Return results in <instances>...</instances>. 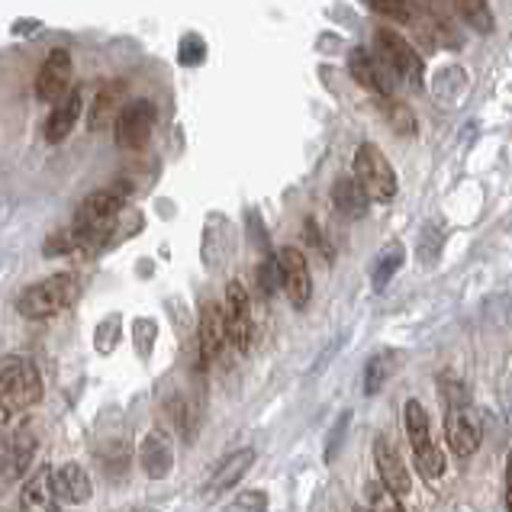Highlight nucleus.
Segmentation results:
<instances>
[{
  "instance_id": "nucleus-2",
  "label": "nucleus",
  "mask_w": 512,
  "mask_h": 512,
  "mask_svg": "<svg viewBox=\"0 0 512 512\" xmlns=\"http://www.w3.org/2000/svg\"><path fill=\"white\" fill-rule=\"evenodd\" d=\"M123 203H126V187L120 184L104 187L87 197L75 213V226H71V232L78 236V245H94L100 236H107L113 229V219L123 210Z\"/></svg>"
},
{
  "instance_id": "nucleus-35",
  "label": "nucleus",
  "mask_w": 512,
  "mask_h": 512,
  "mask_svg": "<svg viewBox=\"0 0 512 512\" xmlns=\"http://www.w3.org/2000/svg\"><path fill=\"white\" fill-rule=\"evenodd\" d=\"M306 239H310V242H313V245L319 248V252L326 255V258L332 255V248H329V245L323 242V232L316 229V223H313V219H306Z\"/></svg>"
},
{
  "instance_id": "nucleus-25",
  "label": "nucleus",
  "mask_w": 512,
  "mask_h": 512,
  "mask_svg": "<svg viewBox=\"0 0 512 512\" xmlns=\"http://www.w3.org/2000/svg\"><path fill=\"white\" fill-rule=\"evenodd\" d=\"M403 265V245H390L384 255L377 258V268H374V287L384 290L387 281L393 274H397V268Z\"/></svg>"
},
{
  "instance_id": "nucleus-34",
  "label": "nucleus",
  "mask_w": 512,
  "mask_h": 512,
  "mask_svg": "<svg viewBox=\"0 0 512 512\" xmlns=\"http://www.w3.org/2000/svg\"><path fill=\"white\" fill-rule=\"evenodd\" d=\"M181 62H184V65H197V62H203V39H197V36H187V39H184Z\"/></svg>"
},
{
  "instance_id": "nucleus-32",
  "label": "nucleus",
  "mask_w": 512,
  "mask_h": 512,
  "mask_svg": "<svg viewBox=\"0 0 512 512\" xmlns=\"http://www.w3.org/2000/svg\"><path fill=\"white\" fill-rule=\"evenodd\" d=\"M136 345H139V355H149L152 351V339H155V323L152 319H139L136 323Z\"/></svg>"
},
{
  "instance_id": "nucleus-27",
  "label": "nucleus",
  "mask_w": 512,
  "mask_h": 512,
  "mask_svg": "<svg viewBox=\"0 0 512 512\" xmlns=\"http://www.w3.org/2000/svg\"><path fill=\"white\" fill-rule=\"evenodd\" d=\"M371 10H377L380 17H390L397 23H409L413 20V0H364Z\"/></svg>"
},
{
  "instance_id": "nucleus-6",
  "label": "nucleus",
  "mask_w": 512,
  "mask_h": 512,
  "mask_svg": "<svg viewBox=\"0 0 512 512\" xmlns=\"http://www.w3.org/2000/svg\"><path fill=\"white\" fill-rule=\"evenodd\" d=\"M152 129H155V104L145 97H136L116 113L113 139L123 152H139L145 149V142L152 139Z\"/></svg>"
},
{
  "instance_id": "nucleus-17",
  "label": "nucleus",
  "mask_w": 512,
  "mask_h": 512,
  "mask_svg": "<svg viewBox=\"0 0 512 512\" xmlns=\"http://www.w3.org/2000/svg\"><path fill=\"white\" fill-rule=\"evenodd\" d=\"M139 461H142L145 477H152V480H165V477L171 474V467H174V451H171L168 435L152 432L149 438H145L142 448H139Z\"/></svg>"
},
{
  "instance_id": "nucleus-36",
  "label": "nucleus",
  "mask_w": 512,
  "mask_h": 512,
  "mask_svg": "<svg viewBox=\"0 0 512 512\" xmlns=\"http://www.w3.org/2000/svg\"><path fill=\"white\" fill-rule=\"evenodd\" d=\"M171 413H174V422H178V426H181V432H184V435H190V409H187V403H184V400H178V403L171 406Z\"/></svg>"
},
{
  "instance_id": "nucleus-16",
  "label": "nucleus",
  "mask_w": 512,
  "mask_h": 512,
  "mask_svg": "<svg viewBox=\"0 0 512 512\" xmlns=\"http://www.w3.org/2000/svg\"><path fill=\"white\" fill-rule=\"evenodd\" d=\"M20 509L23 512H58V496L52 487V467H36L20 490Z\"/></svg>"
},
{
  "instance_id": "nucleus-9",
  "label": "nucleus",
  "mask_w": 512,
  "mask_h": 512,
  "mask_svg": "<svg viewBox=\"0 0 512 512\" xmlns=\"http://www.w3.org/2000/svg\"><path fill=\"white\" fill-rule=\"evenodd\" d=\"M223 319H226V335L232 339V345L239 351H248V345H252V306H248V290L239 281H232L226 287Z\"/></svg>"
},
{
  "instance_id": "nucleus-29",
  "label": "nucleus",
  "mask_w": 512,
  "mask_h": 512,
  "mask_svg": "<svg viewBox=\"0 0 512 512\" xmlns=\"http://www.w3.org/2000/svg\"><path fill=\"white\" fill-rule=\"evenodd\" d=\"M265 509H268L265 490H248V493H239L223 512H265Z\"/></svg>"
},
{
  "instance_id": "nucleus-28",
  "label": "nucleus",
  "mask_w": 512,
  "mask_h": 512,
  "mask_svg": "<svg viewBox=\"0 0 512 512\" xmlns=\"http://www.w3.org/2000/svg\"><path fill=\"white\" fill-rule=\"evenodd\" d=\"M390 374V355H377L368 361V371H364V393L374 397V393L384 387V380Z\"/></svg>"
},
{
  "instance_id": "nucleus-39",
  "label": "nucleus",
  "mask_w": 512,
  "mask_h": 512,
  "mask_svg": "<svg viewBox=\"0 0 512 512\" xmlns=\"http://www.w3.org/2000/svg\"><path fill=\"white\" fill-rule=\"evenodd\" d=\"M0 477H4V445H0Z\"/></svg>"
},
{
  "instance_id": "nucleus-26",
  "label": "nucleus",
  "mask_w": 512,
  "mask_h": 512,
  "mask_svg": "<svg viewBox=\"0 0 512 512\" xmlns=\"http://www.w3.org/2000/svg\"><path fill=\"white\" fill-rule=\"evenodd\" d=\"M368 512H403V503L397 493H390L380 480L368 484Z\"/></svg>"
},
{
  "instance_id": "nucleus-7",
  "label": "nucleus",
  "mask_w": 512,
  "mask_h": 512,
  "mask_svg": "<svg viewBox=\"0 0 512 512\" xmlns=\"http://www.w3.org/2000/svg\"><path fill=\"white\" fill-rule=\"evenodd\" d=\"M445 438L448 448L464 461L471 458L480 448V419L471 406L464 403V397L458 400L455 393H448V416H445Z\"/></svg>"
},
{
  "instance_id": "nucleus-22",
  "label": "nucleus",
  "mask_w": 512,
  "mask_h": 512,
  "mask_svg": "<svg viewBox=\"0 0 512 512\" xmlns=\"http://www.w3.org/2000/svg\"><path fill=\"white\" fill-rule=\"evenodd\" d=\"M403 422H406V435H409V445H413V451L435 445L432 442V429H429V416H426V409H422L419 400H409L403 406Z\"/></svg>"
},
{
  "instance_id": "nucleus-21",
  "label": "nucleus",
  "mask_w": 512,
  "mask_h": 512,
  "mask_svg": "<svg viewBox=\"0 0 512 512\" xmlns=\"http://www.w3.org/2000/svg\"><path fill=\"white\" fill-rule=\"evenodd\" d=\"M332 203H335V210L348 219H358L368 213V194L358 187L355 178H339L332 184Z\"/></svg>"
},
{
  "instance_id": "nucleus-1",
  "label": "nucleus",
  "mask_w": 512,
  "mask_h": 512,
  "mask_svg": "<svg viewBox=\"0 0 512 512\" xmlns=\"http://www.w3.org/2000/svg\"><path fill=\"white\" fill-rule=\"evenodd\" d=\"M42 400V377L36 364L20 355L0 358V406L7 413L20 416L23 409L36 406Z\"/></svg>"
},
{
  "instance_id": "nucleus-37",
  "label": "nucleus",
  "mask_w": 512,
  "mask_h": 512,
  "mask_svg": "<svg viewBox=\"0 0 512 512\" xmlns=\"http://www.w3.org/2000/svg\"><path fill=\"white\" fill-rule=\"evenodd\" d=\"M13 419H17V416H13V413H7V409L0 406V438H4V432L10 429V422H13Z\"/></svg>"
},
{
  "instance_id": "nucleus-5",
  "label": "nucleus",
  "mask_w": 512,
  "mask_h": 512,
  "mask_svg": "<svg viewBox=\"0 0 512 512\" xmlns=\"http://www.w3.org/2000/svg\"><path fill=\"white\" fill-rule=\"evenodd\" d=\"M374 49H377V58L384 62V68L390 71V75H397L400 81H409L413 87L422 84V58L397 33V29L380 26L377 33H374Z\"/></svg>"
},
{
  "instance_id": "nucleus-41",
  "label": "nucleus",
  "mask_w": 512,
  "mask_h": 512,
  "mask_svg": "<svg viewBox=\"0 0 512 512\" xmlns=\"http://www.w3.org/2000/svg\"><path fill=\"white\" fill-rule=\"evenodd\" d=\"M355 512H368V509H355Z\"/></svg>"
},
{
  "instance_id": "nucleus-42",
  "label": "nucleus",
  "mask_w": 512,
  "mask_h": 512,
  "mask_svg": "<svg viewBox=\"0 0 512 512\" xmlns=\"http://www.w3.org/2000/svg\"><path fill=\"white\" fill-rule=\"evenodd\" d=\"M149 512H152V509H149Z\"/></svg>"
},
{
  "instance_id": "nucleus-18",
  "label": "nucleus",
  "mask_w": 512,
  "mask_h": 512,
  "mask_svg": "<svg viewBox=\"0 0 512 512\" xmlns=\"http://www.w3.org/2000/svg\"><path fill=\"white\" fill-rule=\"evenodd\" d=\"M120 97H123V84L120 81H104L97 87L94 104H91V116H87L91 133H100V129H107L116 120V113H120Z\"/></svg>"
},
{
  "instance_id": "nucleus-10",
  "label": "nucleus",
  "mask_w": 512,
  "mask_h": 512,
  "mask_svg": "<svg viewBox=\"0 0 512 512\" xmlns=\"http://www.w3.org/2000/svg\"><path fill=\"white\" fill-rule=\"evenodd\" d=\"M68 84H71V52L58 46L49 52V58L39 68L36 97L42 104H58V100L68 94Z\"/></svg>"
},
{
  "instance_id": "nucleus-13",
  "label": "nucleus",
  "mask_w": 512,
  "mask_h": 512,
  "mask_svg": "<svg viewBox=\"0 0 512 512\" xmlns=\"http://www.w3.org/2000/svg\"><path fill=\"white\" fill-rule=\"evenodd\" d=\"M374 464H377L380 484H384L390 493H397V496L409 493L413 480H409V471H406L403 458L397 455V448H393L387 438H377V442H374Z\"/></svg>"
},
{
  "instance_id": "nucleus-11",
  "label": "nucleus",
  "mask_w": 512,
  "mask_h": 512,
  "mask_svg": "<svg viewBox=\"0 0 512 512\" xmlns=\"http://www.w3.org/2000/svg\"><path fill=\"white\" fill-rule=\"evenodd\" d=\"M226 342H229V335H226L223 306L207 303V306H203V316H200V339H197V348H200V368H207L210 361H216L219 355H223Z\"/></svg>"
},
{
  "instance_id": "nucleus-24",
  "label": "nucleus",
  "mask_w": 512,
  "mask_h": 512,
  "mask_svg": "<svg viewBox=\"0 0 512 512\" xmlns=\"http://www.w3.org/2000/svg\"><path fill=\"white\" fill-rule=\"evenodd\" d=\"M416 455V467H419V474L429 480V484H435V480H442L445 474V455L438 451V445H429V448H422V451H413Z\"/></svg>"
},
{
  "instance_id": "nucleus-40",
  "label": "nucleus",
  "mask_w": 512,
  "mask_h": 512,
  "mask_svg": "<svg viewBox=\"0 0 512 512\" xmlns=\"http://www.w3.org/2000/svg\"><path fill=\"white\" fill-rule=\"evenodd\" d=\"M0 512H10V509H7V506H4V503H0Z\"/></svg>"
},
{
  "instance_id": "nucleus-31",
  "label": "nucleus",
  "mask_w": 512,
  "mask_h": 512,
  "mask_svg": "<svg viewBox=\"0 0 512 512\" xmlns=\"http://www.w3.org/2000/svg\"><path fill=\"white\" fill-rule=\"evenodd\" d=\"M384 113L390 116V123L397 126V133H413L416 129V120L409 116V110L403 104H393L390 97H384Z\"/></svg>"
},
{
  "instance_id": "nucleus-19",
  "label": "nucleus",
  "mask_w": 512,
  "mask_h": 512,
  "mask_svg": "<svg viewBox=\"0 0 512 512\" xmlns=\"http://www.w3.org/2000/svg\"><path fill=\"white\" fill-rule=\"evenodd\" d=\"M255 464V451L252 448H242V451H232V455L216 467V474L210 477V484H207V493H226L239 484V480L248 474V467Z\"/></svg>"
},
{
  "instance_id": "nucleus-4",
  "label": "nucleus",
  "mask_w": 512,
  "mask_h": 512,
  "mask_svg": "<svg viewBox=\"0 0 512 512\" xmlns=\"http://www.w3.org/2000/svg\"><path fill=\"white\" fill-rule=\"evenodd\" d=\"M71 300H75V277L52 274V277H46V281H39V284L23 290L20 300H17V310L26 319H49L55 313H62Z\"/></svg>"
},
{
  "instance_id": "nucleus-23",
  "label": "nucleus",
  "mask_w": 512,
  "mask_h": 512,
  "mask_svg": "<svg viewBox=\"0 0 512 512\" xmlns=\"http://www.w3.org/2000/svg\"><path fill=\"white\" fill-rule=\"evenodd\" d=\"M451 7L477 33H493V10L487 0H451Z\"/></svg>"
},
{
  "instance_id": "nucleus-8",
  "label": "nucleus",
  "mask_w": 512,
  "mask_h": 512,
  "mask_svg": "<svg viewBox=\"0 0 512 512\" xmlns=\"http://www.w3.org/2000/svg\"><path fill=\"white\" fill-rule=\"evenodd\" d=\"M277 274H281V287L287 300L297 306H306L313 297V277H310V265H306V255L300 248L287 245L277 252Z\"/></svg>"
},
{
  "instance_id": "nucleus-38",
  "label": "nucleus",
  "mask_w": 512,
  "mask_h": 512,
  "mask_svg": "<svg viewBox=\"0 0 512 512\" xmlns=\"http://www.w3.org/2000/svg\"><path fill=\"white\" fill-rule=\"evenodd\" d=\"M506 500H509V512H512V455H509V471H506Z\"/></svg>"
},
{
  "instance_id": "nucleus-20",
  "label": "nucleus",
  "mask_w": 512,
  "mask_h": 512,
  "mask_svg": "<svg viewBox=\"0 0 512 512\" xmlns=\"http://www.w3.org/2000/svg\"><path fill=\"white\" fill-rule=\"evenodd\" d=\"M33 455H36V438L33 432H17L4 442V477L7 480H17L29 471V464H33Z\"/></svg>"
},
{
  "instance_id": "nucleus-30",
  "label": "nucleus",
  "mask_w": 512,
  "mask_h": 512,
  "mask_svg": "<svg viewBox=\"0 0 512 512\" xmlns=\"http://www.w3.org/2000/svg\"><path fill=\"white\" fill-rule=\"evenodd\" d=\"M71 248H78V236L71 229H62V232H52V236L46 239V245H42V252L46 255H68Z\"/></svg>"
},
{
  "instance_id": "nucleus-3",
  "label": "nucleus",
  "mask_w": 512,
  "mask_h": 512,
  "mask_svg": "<svg viewBox=\"0 0 512 512\" xmlns=\"http://www.w3.org/2000/svg\"><path fill=\"white\" fill-rule=\"evenodd\" d=\"M355 181L368 194V200L387 203L397 197V171L387 162V155L374 142L358 145L355 152Z\"/></svg>"
},
{
  "instance_id": "nucleus-14",
  "label": "nucleus",
  "mask_w": 512,
  "mask_h": 512,
  "mask_svg": "<svg viewBox=\"0 0 512 512\" xmlns=\"http://www.w3.org/2000/svg\"><path fill=\"white\" fill-rule=\"evenodd\" d=\"M52 487H55V496L58 503H68V506H81L91 500V477L81 464L68 461L62 467H55L52 471Z\"/></svg>"
},
{
  "instance_id": "nucleus-33",
  "label": "nucleus",
  "mask_w": 512,
  "mask_h": 512,
  "mask_svg": "<svg viewBox=\"0 0 512 512\" xmlns=\"http://www.w3.org/2000/svg\"><path fill=\"white\" fill-rule=\"evenodd\" d=\"M258 277H261V287H265V294H271V290L281 287V274H277V261H274V258L261 265Z\"/></svg>"
},
{
  "instance_id": "nucleus-12",
  "label": "nucleus",
  "mask_w": 512,
  "mask_h": 512,
  "mask_svg": "<svg viewBox=\"0 0 512 512\" xmlns=\"http://www.w3.org/2000/svg\"><path fill=\"white\" fill-rule=\"evenodd\" d=\"M348 71H351V78H355L361 87H368L371 94L390 97V91H393L390 71H387L384 62H380V58H374L368 49H355V52L348 55Z\"/></svg>"
},
{
  "instance_id": "nucleus-15",
  "label": "nucleus",
  "mask_w": 512,
  "mask_h": 512,
  "mask_svg": "<svg viewBox=\"0 0 512 512\" xmlns=\"http://www.w3.org/2000/svg\"><path fill=\"white\" fill-rule=\"evenodd\" d=\"M81 110H84V91L81 87H71V91L58 100V104L52 107V113H49V120H46V142H62V139H68V133L75 129V123H78V116H81Z\"/></svg>"
}]
</instances>
